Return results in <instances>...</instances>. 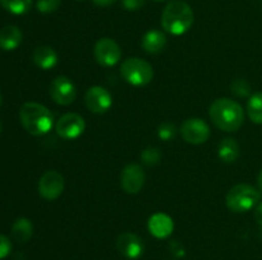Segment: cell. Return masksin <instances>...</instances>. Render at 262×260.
<instances>
[{
  "label": "cell",
  "mask_w": 262,
  "mask_h": 260,
  "mask_svg": "<svg viewBox=\"0 0 262 260\" xmlns=\"http://www.w3.org/2000/svg\"><path fill=\"white\" fill-rule=\"evenodd\" d=\"M209 115L215 126L223 132H237L245 122L243 107L230 98L215 99L210 106Z\"/></svg>",
  "instance_id": "cell-1"
},
{
  "label": "cell",
  "mask_w": 262,
  "mask_h": 260,
  "mask_svg": "<svg viewBox=\"0 0 262 260\" xmlns=\"http://www.w3.org/2000/svg\"><path fill=\"white\" fill-rule=\"evenodd\" d=\"M194 14L192 8L182 0H173L169 3L161 14V25L164 31L170 35L181 36L192 27Z\"/></svg>",
  "instance_id": "cell-2"
},
{
  "label": "cell",
  "mask_w": 262,
  "mask_h": 260,
  "mask_svg": "<svg viewBox=\"0 0 262 260\" xmlns=\"http://www.w3.org/2000/svg\"><path fill=\"white\" fill-rule=\"evenodd\" d=\"M19 119L23 127L35 137L48 134L54 125V116L48 107L37 102H26L20 106Z\"/></svg>",
  "instance_id": "cell-3"
},
{
  "label": "cell",
  "mask_w": 262,
  "mask_h": 260,
  "mask_svg": "<svg viewBox=\"0 0 262 260\" xmlns=\"http://www.w3.org/2000/svg\"><path fill=\"white\" fill-rule=\"evenodd\" d=\"M260 199L261 195L257 189L248 184H238L228 191L225 203L234 213H245L257 205Z\"/></svg>",
  "instance_id": "cell-4"
},
{
  "label": "cell",
  "mask_w": 262,
  "mask_h": 260,
  "mask_svg": "<svg viewBox=\"0 0 262 260\" xmlns=\"http://www.w3.org/2000/svg\"><path fill=\"white\" fill-rule=\"evenodd\" d=\"M120 74L127 83L135 87H142L152 81L154 69L142 59L128 58L122 63Z\"/></svg>",
  "instance_id": "cell-5"
},
{
  "label": "cell",
  "mask_w": 262,
  "mask_h": 260,
  "mask_svg": "<svg viewBox=\"0 0 262 260\" xmlns=\"http://www.w3.org/2000/svg\"><path fill=\"white\" fill-rule=\"evenodd\" d=\"M94 55L100 65L109 68L119 63L122 58V48L113 38L102 37L95 43Z\"/></svg>",
  "instance_id": "cell-6"
},
{
  "label": "cell",
  "mask_w": 262,
  "mask_h": 260,
  "mask_svg": "<svg viewBox=\"0 0 262 260\" xmlns=\"http://www.w3.org/2000/svg\"><path fill=\"white\" fill-rule=\"evenodd\" d=\"M86 129V122L81 115L76 112H68L59 117L55 124V132L63 139H76L81 137Z\"/></svg>",
  "instance_id": "cell-7"
},
{
  "label": "cell",
  "mask_w": 262,
  "mask_h": 260,
  "mask_svg": "<svg viewBox=\"0 0 262 260\" xmlns=\"http://www.w3.org/2000/svg\"><path fill=\"white\" fill-rule=\"evenodd\" d=\"M49 93L55 103L61 106H68L73 103L77 97V88L68 76L59 75L50 83Z\"/></svg>",
  "instance_id": "cell-8"
},
{
  "label": "cell",
  "mask_w": 262,
  "mask_h": 260,
  "mask_svg": "<svg viewBox=\"0 0 262 260\" xmlns=\"http://www.w3.org/2000/svg\"><path fill=\"white\" fill-rule=\"evenodd\" d=\"M181 134L189 144H202L210 137V127L206 121L200 117H191L182 124Z\"/></svg>",
  "instance_id": "cell-9"
},
{
  "label": "cell",
  "mask_w": 262,
  "mask_h": 260,
  "mask_svg": "<svg viewBox=\"0 0 262 260\" xmlns=\"http://www.w3.org/2000/svg\"><path fill=\"white\" fill-rule=\"evenodd\" d=\"M64 177L55 170L46 171L38 181V193L46 200H55L63 194Z\"/></svg>",
  "instance_id": "cell-10"
},
{
  "label": "cell",
  "mask_w": 262,
  "mask_h": 260,
  "mask_svg": "<svg viewBox=\"0 0 262 260\" xmlns=\"http://www.w3.org/2000/svg\"><path fill=\"white\" fill-rule=\"evenodd\" d=\"M146 175L137 163H129L120 173V185L127 194H138L145 186Z\"/></svg>",
  "instance_id": "cell-11"
},
{
  "label": "cell",
  "mask_w": 262,
  "mask_h": 260,
  "mask_svg": "<svg viewBox=\"0 0 262 260\" xmlns=\"http://www.w3.org/2000/svg\"><path fill=\"white\" fill-rule=\"evenodd\" d=\"M84 103L91 112L104 114L112 107L113 97L104 87L94 86L89 88V91L84 94Z\"/></svg>",
  "instance_id": "cell-12"
},
{
  "label": "cell",
  "mask_w": 262,
  "mask_h": 260,
  "mask_svg": "<svg viewBox=\"0 0 262 260\" xmlns=\"http://www.w3.org/2000/svg\"><path fill=\"white\" fill-rule=\"evenodd\" d=\"M118 251L127 259H138L143 254L145 245L143 241L132 232H124L118 236Z\"/></svg>",
  "instance_id": "cell-13"
},
{
  "label": "cell",
  "mask_w": 262,
  "mask_h": 260,
  "mask_svg": "<svg viewBox=\"0 0 262 260\" xmlns=\"http://www.w3.org/2000/svg\"><path fill=\"white\" fill-rule=\"evenodd\" d=\"M148 231L156 239H166L174 229V222L168 214L155 213L148 218Z\"/></svg>",
  "instance_id": "cell-14"
},
{
  "label": "cell",
  "mask_w": 262,
  "mask_h": 260,
  "mask_svg": "<svg viewBox=\"0 0 262 260\" xmlns=\"http://www.w3.org/2000/svg\"><path fill=\"white\" fill-rule=\"evenodd\" d=\"M33 61L38 68L49 70L58 64V54L48 45L37 46L33 51Z\"/></svg>",
  "instance_id": "cell-15"
},
{
  "label": "cell",
  "mask_w": 262,
  "mask_h": 260,
  "mask_svg": "<svg viewBox=\"0 0 262 260\" xmlns=\"http://www.w3.org/2000/svg\"><path fill=\"white\" fill-rule=\"evenodd\" d=\"M166 36L159 30H150L142 37V48L148 54H159L165 48Z\"/></svg>",
  "instance_id": "cell-16"
},
{
  "label": "cell",
  "mask_w": 262,
  "mask_h": 260,
  "mask_svg": "<svg viewBox=\"0 0 262 260\" xmlns=\"http://www.w3.org/2000/svg\"><path fill=\"white\" fill-rule=\"evenodd\" d=\"M22 42V32L17 25H5L0 30V47L3 50L12 51Z\"/></svg>",
  "instance_id": "cell-17"
},
{
  "label": "cell",
  "mask_w": 262,
  "mask_h": 260,
  "mask_svg": "<svg viewBox=\"0 0 262 260\" xmlns=\"http://www.w3.org/2000/svg\"><path fill=\"white\" fill-rule=\"evenodd\" d=\"M239 144L233 138H225L220 142L217 148L219 158L225 163H233L239 157Z\"/></svg>",
  "instance_id": "cell-18"
},
{
  "label": "cell",
  "mask_w": 262,
  "mask_h": 260,
  "mask_svg": "<svg viewBox=\"0 0 262 260\" xmlns=\"http://www.w3.org/2000/svg\"><path fill=\"white\" fill-rule=\"evenodd\" d=\"M33 226L28 218H18L12 227V235L14 240L20 244H25L32 237Z\"/></svg>",
  "instance_id": "cell-19"
},
{
  "label": "cell",
  "mask_w": 262,
  "mask_h": 260,
  "mask_svg": "<svg viewBox=\"0 0 262 260\" xmlns=\"http://www.w3.org/2000/svg\"><path fill=\"white\" fill-rule=\"evenodd\" d=\"M247 114L251 121L255 124H262V92L252 94L248 99Z\"/></svg>",
  "instance_id": "cell-20"
},
{
  "label": "cell",
  "mask_w": 262,
  "mask_h": 260,
  "mask_svg": "<svg viewBox=\"0 0 262 260\" xmlns=\"http://www.w3.org/2000/svg\"><path fill=\"white\" fill-rule=\"evenodd\" d=\"M33 0H0V5L12 14H25L32 7Z\"/></svg>",
  "instance_id": "cell-21"
},
{
  "label": "cell",
  "mask_w": 262,
  "mask_h": 260,
  "mask_svg": "<svg viewBox=\"0 0 262 260\" xmlns=\"http://www.w3.org/2000/svg\"><path fill=\"white\" fill-rule=\"evenodd\" d=\"M161 152L159 148L147 147L141 153V160L146 166H155L160 162Z\"/></svg>",
  "instance_id": "cell-22"
},
{
  "label": "cell",
  "mask_w": 262,
  "mask_h": 260,
  "mask_svg": "<svg viewBox=\"0 0 262 260\" xmlns=\"http://www.w3.org/2000/svg\"><path fill=\"white\" fill-rule=\"evenodd\" d=\"M230 89H232V93L238 97H248L251 93L250 83L243 78L234 79L230 84Z\"/></svg>",
  "instance_id": "cell-23"
},
{
  "label": "cell",
  "mask_w": 262,
  "mask_h": 260,
  "mask_svg": "<svg viewBox=\"0 0 262 260\" xmlns=\"http://www.w3.org/2000/svg\"><path fill=\"white\" fill-rule=\"evenodd\" d=\"M61 0H36V8L43 14L53 13L60 7Z\"/></svg>",
  "instance_id": "cell-24"
},
{
  "label": "cell",
  "mask_w": 262,
  "mask_h": 260,
  "mask_svg": "<svg viewBox=\"0 0 262 260\" xmlns=\"http://www.w3.org/2000/svg\"><path fill=\"white\" fill-rule=\"evenodd\" d=\"M177 134V127L176 125L171 124V122H163V124L159 126L158 129V135L161 140H168L173 139Z\"/></svg>",
  "instance_id": "cell-25"
},
{
  "label": "cell",
  "mask_w": 262,
  "mask_h": 260,
  "mask_svg": "<svg viewBox=\"0 0 262 260\" xmlns=\"http://www.w3.org/2000/svg\"><path fill=\"white\" fill-rule=\"evenodd\" d=\"M10 250H12V242L7 236L0 233V259H4L9 255Z\"/></svg>",
  "instance_id": "cell-26"
},
{
  "label": "cell",
  "mask_w": 262,
  "mask_h": 260,
  "mask_svg": "<svg viewBox=\"0 0 262 260\" xmlns=\"http://www.w3.org/2000/svg\"><path fill=\"white\" fill-rule=\"evenodd\" d=\"M122 5L124 7V9L135 12L145 5V0H122Z\"/></svg>",
  "instance_id": "cell-27"
},
{
  "label": "cell",
  "mask_w": 262,
  "mask_h": 260,
  "mask_svg": "<svg viewBox=\"0 0 262 260\" xmlns=\"http://www.w3.org/2000/svg\"><path fill=\"white\" fill-rule=\"evenodd\" d=\"M253 216H255L256 222H257L260 226H262V201H261V203H258L257 205H256L255 213H253Z\"/></svg>",
  "instance_id": "cell-28"
},
{
  "label": "cell",
  "mask_w": 262,
  "mask_h": 260,
  "mask_svg": "<svg viewBox=\"0 0 262 260\" xmlns=\"http://www.w3.org/2000/svg\"><path fill=\"white\" fill-rule=\"evenodd\" d=\"M94 4H96L97 7H109V5L114 4L117 0H92Z\"/></svg>",
  "instance_id": "cell-29"
},
{
  "label": "cell",
  "mask_w": 262,
  "mask_h": 260,
  "mask_svg": "<svg viewBox=\"0 0 262 260\" xmlns=\"http://www.w3.org/2000/svg\"><path fill=\"white\" fill-rule=\"evenodd\" d=\"M257 184H258V188H260V190L262 191V170H261L260 175H258V177H257Z\"/></svg>",
  "instance_id": "cell-30"
},
{
  "label": "cell",
  "mask_w": 262,
  "mask_h": 260,
  "mask_svg": "<svg viewBox=\"0 0 262 260\" xmlns=\"http://www.w3.org/2000/svg\"><path fill=\"white\" fill-rule=\"evenodd\" d=\"M0 107H2V94H0Z\"/></svg>",
  "instance_id": "cell-31"
},
{
  "label": "cell",
  "mask_w": 262,
  "mask_h": 260,
  "mask_svg": "<svg viewBox=\"0 0 262 260\" xmlns=\"http://www.w3.org/2000/svg\"><path fill=\"white\" fill-rule=\"evenodd\" d=\"M154 2H166V0H154Z\"/></svg>",
  "instance_id": "cell-32"
},
{
  "label": "cell",
  "mask_w": 262,
  "mask_h": 260,
  "mask_svg": "<svg viewBox=\"0 0 262 260\" xmlns=\"http://www.w3.org/2000/svg\"><path fill=\"white\" fill-rule=\"evenodd\" d=\"M0 132H2V122H0Z\"/></svg>",
  "instance_id": "cell-33"
}]
</instances>
